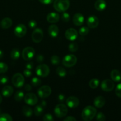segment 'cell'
<instances>
[{
  "label": "cell",
  "instance_id": "cb8c5ba5",
  "mask_svg": "<svg viewBox=\"0 0 121 121\" xmlns=\"http://www.w3.org/2000/svg\"><path fill=\"white\" fill-rule=\"evenodd\" d=\"M22 112L24 114V115L26 117H27V118L31 117L32 115H33V111H32V108H31L30 107H29V106H23L22 109Z\"/></svg>",
  "mask_w": 121,
  "mask_h": 121
},
{
  "label": "cell",
  "instance_id": "d4e9b609",
  "mask_svg": "<svg viewBox=\"0 0 121 121\" xmlns=\"http://www.w3.org/2000/svg\"><path fill=\"white\" fill-rule=\"evenodd\" d=\"M20 53L19 52V50L17 48H14V49L12 50V51L10 53V56L13 60H17L19 57H20Z\"/></svg>",
  "mask_w": 121,
  "mask_h": 121
},
{
  "label": "cell",
  "instance_id": "277c9868",
  "mask_svg": "<svg viewBox=\"0 0 121 121\" xmlns=\"http://www.w3.org/2000/svg\"><path fill=\"white\" fill-rule=\"evenodd\" d=\"M77 58L74 54H67L62 59V64L66 67H71L76 65Z\"/></svg>",
  "mask_w": 121,
  "mask_h": 121
},
{
  "label": "cell",
  "instance_id": "52a82bcc",
  "mask_svg": "<svg viewBox=\"0 0 121 121\" xmlns=\"http://www.w3.org/2000/svg\"><path fill=\"white\" fill-rule=\"evenodd\" d=\"M52 93V90L50 86L47 85H44L39 87L37 91L38 96L41 99H45L47 98L51 95Z\"/></svg>",
  "mask_w": 121,
  "mask_h": 121
},
{
  "label": "cell",
  "instance_id": "4dcf8cb0",
  "mask_svg": "<svg viewBox=\"0 0 121 121\" xmlns=\"http://www.w3.org/2000/svg\"><path fill=\"white\" fill-rule=\"evenodd\" d=\"M89 31H90V30L89 28L87 27H81L79 29V33L82 36H84V35H86L88 34Z\"/></svg>",
  "mask_w": 121,
  "mask_h": 121
},
{
  "label": "cell",
  "instance_id": "60d3db41",
  "mask_svg": "<svg viewBox=\"0 0 121 121\" xmlns=\"http://www.w3.org/2000/svg\"><path fill=\"white\" fill-rule=\"evenodd\" d=\"M28 27L30 28H34L37 26V22L35 21V20H32L28 22Z\"/></svg>",
  "mask_w": 121,
  "mask_h": 121
},
{
  "label": "cell",
  "instance_id": "e0dca14e",
  "mask_svg": "<svg viewBox=\"0 0 121 121\" xmlns=\"http://www.w3.org/2000/svg\"><path fill=\"white\" fill-rule=\"evenodd\" d=\"M60 16L59 14L55 12H52L47 14L46 17V20L50 23H56L59 21Z\"/></svg>",
  "mask_w": 121,
  "mask_h": 121
},
{
  "label": "cell",
  "instance_id": "f6af8a7d",
  "mask_svg": "<svg viewBox=\"0 0 121 121\" xmlns=\"http://www.w3.org/2000/svg\"><path fill=\"white\" fill-rule=\"evenodd\" d=\"M65 96H64V95L60 93V94H59L58 96V101L60 103L63 102H64V100H65Z\"/></svg>",
  "mask_w": 121,
  "mask_h": 121
},
{
  "label": "cell",
  "instance_id": "d590c367",
  "mask_svg": "<svg viewBox=\"0 0 121 121\" xmlns=\"http://www.w3.org/2000/svg\"><path fill=\"white\" fill-rule=\"evenodd\" d=\"M61 18L62 20V21H64V22H68L70 20V14L65 11L62 12V14L61 15Z\"/></svg>",
  "mask_w": 121,
  "mask_h": 121
},
{
  "label": "cell",
  "instance_id": "f35d334b",
  "mask_svg": "<svg viewBox=\"0 0 121 121\" xmlns=\"http://www.w3.org/2000/svg\"><path fill=\"white\" fill-rule=\"evenodd\" d=\"M43 120L44 121H53L54 119L52 115L49 114V113H47V114L45 115L43 118Z\"/></svg>",
  "mask_w": 121,
  "mask_h": 121
},
{
  "label": "cell",
  "instance_id": "8fae6325",
  "mask_svg": "<svg viewBox=\"0 0 121 121\" xmlns=\"http://www.w3.org/2000/svg\"><path fill=\"white\" fill-rule=\"evenodd\" d=\"M43 38V32L40 28H36L32 34V39L33 42L39 43Z\"/></svg>",
  "mask_w": 121,
  "mask_h": 121
},
{
  "label": "cell",
  "instance_id": "4fadbf2b",
  "mask_svg": "<svg viewBox=\"0 0 121 121\" xmlns=\"http://www.w3.org/2000/svg\"><path fill=\"white\" fill-rule=\"evenodd\" d=\"M65 36L70 41H74L78 37V32L74 28H68L65 31Z\"/></svg>",
  "mask_w": 121,
  "mask_h": 121
},
{
  "label": "cell",
  "instance_id": "5b68a950",
  "mask_svg": "<svg viewBox=\"0 0 121 121\" xmlns=\"http://www.w3.org/2000/svg\"><path fill=\"white\" fill-rule=\"evenodd\" d=\"M50 69L47 65L45 64H42L37 66L36 69V73L39 76L42 78H45L49 74Z\"/></svg>",
  "mask_w": 121,
  "mask_h": 121
},
{
  "label": "cell",
  "instance_id": "603a6c76",
  "mask_svg": "<svg viewBox=\"0 0 121 121\" xmlns=\"http://www.w3.org/2000/svg\"><path fill=\"white\" fill-rule=\"evenodd\" d=\"M110 78L113 81L118 82L121 80V73L116 69L112 70L110 72Z\"/></svg>",
  "mask_w": 121,
  "mask_h": 121
},
{
  "label": "cell",
  "instance_id": "7402d4cb",
  "mask_svg": "<svg viewBox=\"0 0 121 121\" xmlns=\"http://www.w3.org/2000/svg\"><path fill=\"white\" fill-rule=\"evenodd\" d=\"M94 7L98 11H102L106 8V2L104 0H97L94 3Z\"/></svg>",
  "mask_w": 121,
  "mask_h": 121
},
{
  "label": "cell",
  "instance_id": "1f68e13d",
  "mask_svg": "<svg viewBox=\"0 0 121 121\" xmlns=\"http://www.w3.org/2000/svg\"><path fill=\"white\" fill-rule=\"evenodd\" d=\"M31 83H32V85H33L34 87H37L39 85H40L42 81L39 78L34 77V78L31 80Z\"/></svg>",
  "mask_w": 121,
  "mask_h": 121
},
{
  "label": "cell",
  "instance_id": "74e56055",
  "mask_svg": "<svg viewBox=\"0 0 121 121\" xmlns=\"http://www.w3.org/2000/svg\"><path fill=\"white\" fill-rule=\"evenodd\" d=\"M96 119L98 121H104L106 120V117L102 112H98L96 115Z\"/></svg>",
  "mask_w": 121,
  "mask_h": 121
},
{
  "label": "cell",
  "instance_id": "484cf974",
  "mask_svg": "<svg viewBox=\"0 0 121 121\" xmlns=\"http://www.w3.org/2000/svg\"><path fill=\"white\" fill-rule=\"evenodd\" d=\"M44 111V108L43 106H42L41 105H37L34 109V113L35 114L36 116L37 117H39V116L41 115L43 113Z\"/></svg>",
  "mask_w": 121,
  "mask_h": 121
},
{
  "label": "cell",
  "instance_id": "2e32d148",
  "mask_svg": "<svg viewBox=\"0 0 121 121\" xmlns=\"http://www.w3.org/2000/svg\"><path fill=\"white\" fill-rule=\"evenodd\" d=\"M72 21H73V23L74 24L75 26H82V25L83 24V23H84V16H83V14H81V13H76V14L73 16Z\"/></svg>",
  "mask_w": 121,
  "mask_h": 121
},
{
  "label": "cell",
  "instance_id": "d6a6232c",
  "mask_svg": "<svg viewBox=\"0 0 121 121\" xmlns=\"http://www.w3.org/2000/svg\"><path fill=\"white\" fill-rule=\"evenodd\" d=\"M51 62L53 65H58L60 63V58L56 55H53L51 58Z\"/></svg>",
  "mask_w": 121,
  "mask_h": 121
},
{
  "label": "cell",
  "instance_id": "7c38bea8",
  "mask_svg": "<svg viewBox=\"0 0 121 121\" xmlns=\"http://www.w3.org/2000/svg\"><path fill=\"white\" fill-rule=\"evenodd\" d=\"M27 33V27L24 24H20L14 28V34L18 37H23Z\"/></svg>",
  "mask_w": 121,
  "mask_h": 121
},
{
  "label": "cell",
  "instance_id": "8d00e7d4",
  "mask_svg": "<svg viewBox=\"0 0 121 121\" xmlns=\"http://www.w3.org/2000/svg\"><path fill=\"white\" fill-rule=\"evenodd\" d=\"M115 94L117 97L121 98V83L118 84L116 86V89H115Z\"/></svg>",
  "mask_w": 121,
  "mask_h": 121
},
{
  "label": "cell",
  "instance_id": "bcb514c9",
  "mask_svg": "<svg viewBox=\"0 0 121 121\" xmlns=\"http://www.w3.org/2000/svg\"><path fill=\"white\" fill-rule=\"evenodd\" d=\"M77 121L76 118H75L74 117H72V116H69V117H66V118L64 119V121Z\"/></svg>",
  "mask_w": 121,
  "mask_h": 121
},
{
  "label": "cell",
  "instance_id": "ffe728a7",
  "mask_svg": "<svg viewBox=\"0 0 121 121\" xmlns=\"http://www.w3.org/2000/svg\"><path fill=\"white\" fill-rule=\"evenodd\" d=\"M13 92H14V89H13V87L11 86H5L2 88V91H1V93L2 95L5 98H9L11 96L13 95Z\"/></svg>",
  "mask_w": 121,
  "mask_h": 121
},
{
  "label": "cell",
  "instance_id": "e575fe53",
  "mask_svg": "<svg viewBox=\"0 0 121 121\" xmlns=\"http://www.w3.org/2000/svg\"><path fill=\"white\" fill-rule=\"evenodd\" d=\"M69 50L71 52H77L78 48V46L77 43H72L70 44L68 46Z\"/></svg>",
  "mask_w": 121,
  "mask_h": 121
},
{
  "label": "cell",
  "instance_id": "ba28073f",
  "mask_svg": "<svg viewBox=\"0 0 121 121\" xmlns=\"http://www.w3.org/2000/svg\"><path fill=\"white\" fill-rule=\"evenodd\" d=\"M35 54V50L32 47H27L22 52V57L25 60H30L33 58Z\"/></svg>",
  "mask_w": 121,
  "mask_h": 121
},
{
  "label": "cell",
  "instance_id": "ab89813d",
  "mask_svg": "<svg viewBox=\"0 0 121 121\" xmlns=\"http://www.w3.org/2000/svg\"><path fill=\"white\" fill-rule=\"evenodd\" d=\"M8 78L6 76H0V84L1 85H5L8 82Z\"/></svg>",
  "mask_w": 121,
  "mask_h": 121
},
{
  "label": "cell",
  "instance_id": "ac0fdd59",
  "mask_svg": "<svg viewBox=\"0 0 121 121\" xmlns=\"http://www.w3.org/2000/svg\"><path fill=\"white\" fill-rule=\"evenodd\" d=\"M13 24V21L8 17H5L1 20L0 22V26L3 29H8L10 28Z\"/></svg>",
  "mask_w": 121,
  "mask_h": 121
},
{
  "label": "cell",
  "instance_id": "f907efd6",
  "mask_svg": "<svg viewBox=\"0 0 121 121\" xmlns=\"http://www.w3.org/2000/svg\"><path fill=\"white\" fill-rule=\"evenodd\" d=\"M3 56H4L3 52H2V51L1 50H0V59H2V57H3Z\"/></svg>",
  "mask_w": 121,
  "mask_h": 121
},
{
  "label": "cell",
  "instance_id": "836d02e7",
  "mask_svg": "<svg viewBox=\"0 0 121 121\" xmlns=\"http://www.w3.org/2000/svg\"><path fill=\"white\" fill-rule=\"evenodd\" d=\"M8 67L5 63L0 62V74L5 73L8 71Z\"/></svg>",
  "mask_w": 121,
  "mask_h": 121
},
{
  "label": "cell",
  "instance_id": "4316f807",
  "mask_svg": "<svg viewBox=\"0 0 121 121\" xmlns=\"http://www.w3.org/2000/svg\"><path fill=\"white\" fill-rule=\"evenodd\" d=\"M100 84L99 80L97 79H92L89 82V86L91 89H96Z\"/></svg>",
  "mask_w": 121,
  "mask_h": 121
},
{
  "label": "cell",
  "instance_id": "7a4b0ae2",
  "mask_svg": "<svg viewBox=\"0 0 121 121\" xmlns=\"http://www.w3.org/2000/svg\"><path fill=\"white\" fill-rule=\"evenodd\" d=\"M70 6V0H55L53 2V8L59 13L66 11Z\"/></svg>",
  "mask_w": 121,
  "mask_h": 121
},
{
  "label": "cell",
  "instance_id": "30bf717a",
  "mask_svg": "<svg viewBox=\"0 0 121 121\" xmlns=\"http://www.w3.org/2000/svg\"><path fill=\"white\" fill-rule=\"evenodd\" d=\"M101 88L104 92H110L115 88V83L113 80L110 79H105L102 82Z\"/></svg>",
  "mask_w": 121,
  "mask_h": 121
},
{
  "label": "cell",
  "instance_id": "816d5d0a",
  "mask_svg": "<svg viewBox=\"0 0 121 121\" xmlns=\"http://www.w3.org/2000/svg\"><path fill=\"white\" fill-rule=\"evenodd\" d=\"M2 96H1V94H0V104H1V102H2Z\"/></svg>",
  "mask_w": 121,
  "mask_h": 121
},
{
  "label": "cell",
  "instance_id": "9a60e30c",
  "mask_svg": "<svg viewBox=\"0 0 121 121\" xmlns=\"http://www.w3.org/2000/svg\"><path fill=\"white\" fill-rule=\"evenodd\" d=\"M87 24L89 28H95L99 24V20L95 15H91L88 18Z\"/></svg>",
  "mask_w": 121,
  "mask_h": 121
},
{
  "label": "cell",
  "instance_id": "7dc6e473",
  "mask_svg": "<svg viewBox=\"0 0 121 121\" xmlns=\"http://www.w3.org/2000/svg\"><path fill=\"white\" fill-rule=\"evenodd\" d=\"M33 67V62H30L27 63L26 65V69L29 70H32Z\"/></svg>",
  "mask_w": 121,
  "mask_h": 121
},
{
  "label": "cell",
  "instance_id": "7bdbcfd3",
  "mask_svg": "<svg viewBox=\"0 0 121 121\" xmlns=\"http://www.w3.org/2000/svg\"><path fill=\"white\" fill-rule=\"evenodd\" d=\"M36 61L38 63H42L44 61V57L42 54H38L36 57Z\"/></svg>",
  "mask_w": 121,
  "mask_h": 121
},
{
  "label": "cell",
  "instance_id": "ee69618b",
  "mask_svg": "<svg viewBox=\"0 0 121 121\" xmlns=\"http://www.w3.org/2000/svg\"><path fill=\"white\" fill-rule=\"evenodd\" d=\"M39 2H41V3L43 4L49 5V4H51V3H52L54 0H39Z\"/></svg>",
  "mask_w": 121,
  "mask_h": 121
},
{
  "label": "cell",
  "instance_id": "83f0119b",
  "mask_svg": "<svg viewBox=\"0 0 121 121\" xmlns=\"http://www.w3.org/2000/svg\"><path fill=\"white\" fill-rule=\"evenodd\" d=\"M24 98V94L22 91H17L14 95V99L17 102H20Z\"/></svg>",
  "mask_w": 121,
  "mask_h": 121
},
{
  "label": "cell",
  "instance_id": "5bb4252c",
  "mask_svg": "<svg viewBox=\"0 0 121 121\" xmlns=\"http://www.w3.org/2000/svg\"><path fill=\"white\" fill-rule=\"evenodd\" d=\"M67 106L70 108H76L79 104V100L77 97L70 96L66 100Z\"/></svg>",
  "mask_w": 121,
  "mask_h": 121
},
{
  "label": "cell",
  "instance_id": "6da1fadb",
  "mask_svg": "<svg viewBox=\"0 0 121 121\" xmlns=\"http://www.w3.org/2000/svg\"><path fill=\"white\" fill-rule=\"evenodd\" d=\"M97 114V110L92 106H87L83 109L81 113L83 120L90 121L92 120Z\"/></svg>",
  "mask_w": 121,
  "mask_h": 121
},
{
  "label": "cell",
  "instance_id": "f5cc1de1",
  "mask_svg": "<svg viewBox=\"0 0 121 121\" xmlns=\"http://www.w3.org/2000/svg\"><path fill=\"white\" fill-rule=\"evenodd\" d=\"M1 114V109H0V115Z\"/></svg>",
  "mask_w": 121,
  "mask_h": 121
},
{
  "label": "cell",
  "instance_id": "c3c4849f",
  "mask_svg": "<svg viewBox=\"0 0 121 121\" xmlns=\"http://www.w3.org/2000/svg\"><path fill=\"white\" fill-rule=\"evenodd\" d=\"M24 89L26 91H30L32 90V86L29 84H26L24 86Z\"/></svg>",
  "mask_w": 121,
  "mask_h": 121
},
{
  "label": "cell",
  "instance_id": "3957f363",
  "mask_svg": "<svg viewBox=\"0 0 121 121\" xmlns=\"http://www.w3.org/2000/svg\"><path fill=\"white\" fill-rule=\"evenodd\" d=\"M54 113L56 117L58 118L65 117L68 113V108L64 104H59L55 106L54 109Z\"/></svg>",
  "mask_w": 121,
  "mask_h": 121
},
{
  "label": "cell",
  "instance_id": "f1b7e54d",
  "mask_svg": "<svg viewBox=\"0 0 121 121\" xmlns=\"http://www.w3.org/2000/svg\"><path fill=\"white\" fill-rule=\"evenodd\" d=\"M56 73L60 77H65L66 75V70L62 67H58L56 69Z\"/></svg>",
  "mask_w": 121,
  "mask_h": 121
},
{
  "label": "cell",
  "instance_id": "b9f144b4",
  "mask_svg": "<svg viewBox=\"0 0 121 121\" xmlns=\"http://www.w3.org/2000/svg\"><path fill=\"white\" fill-rule=\"evenodd\" d=\"M23 74L25 76L27 77V78L31 76V75H32V72H31V70L27 69H26L24 70Z\"/></svg>",
  "mask_w": 121,
  "mask_h": 121
},
{
  "label": "cell",
  "instance_id": "d6986e66",
  "mask_svg": "<svg viewBox=\"0 0 121 121\" xmlns=\"http://www.w3.org/2000/svg\"><path fill=\"white\" fill-rule=\"evenodd\" d=\"M105 99L104 97L101 96H97L95 98L94 100V105L97 108H102V107L104 106L105 105Z\"/></svg>",
  "mask_w": 121,
  "mask_h": 121
},
{
  "label": "cell",
  "instance_id": "681fc988",
  "mask_svg": "<svg viewBox=\"0 0 121 121\" xmlns=\"http://www.w3.org/2000/svg\"><path fill=\"white\" fill-rule=\"evenodd\" d=\"M46 105H47V104H46V102L45 101V100H43V101L41 102V104H40V105H41L42 106H43V107L44 108H45V106H46Z\"/></svg>",
  "mask_w": 121,
  "mask_h": 121
},
{
  "label": "cell",
  "instance_id": "8992f818",
  "mask_svg": "<svg viewBox=\"0 0 121 121\" xmlns=\"http://www.w3.org/2000/svg\"><path fill=\"white\" fill-rule=\"evenodd\" d=\"M24 78L22 74L20 73H15L12 78V83L17 88H20L22 87L24 83Z\"/></svg>",
  "mask_w": 121,
  "mask_h": 121
},
{
  "label": "cell",
  "instance_id": "9c48e42d",
  "mask_svg": "<svg viewBox=\"0 0 121 121\" xmlns=\"http://www.w3.org/2000/svg\"><path fill=\"white\" fill-rule=\"evenodd\" d=\"M24 102L26 104L30 106H34L36 105L38 102L37 96L33 93H28L24 95Z\"/></svg>",
  "mask_w": 121,
  "mask_h": 121
},
{
  "label": "cell",
  "instance_id": "44dd1931",
  "mask_svg": "<svg viewBox=\"0 0 121 121\" xmlns=\"http://www.w3.org/2000/svg\"><path fill=\"white\" fill-rule=\"evenodd\" d=\"M48 33L52 37H56L59 34V28L58 26L55 24L50 26L48 28Z\"/></svg>",
  "mask_w": 121,
  "mask_h": 121
},
{
  "label": "cell",
  "instance_id": "f546056e",
  "mask_svg": "<svg viewBox=\"0 0 121 121\" xmlns=\"http://www.w3.org/2000/svg\"><path fill=\"white\" fill-rule=\"evenodd\" d=\"M11 116L7 113H2L0 115V121H12Z\"/></svg>",
  "mask_w": 121,
  "mask_h": 121
}]
</instances>
